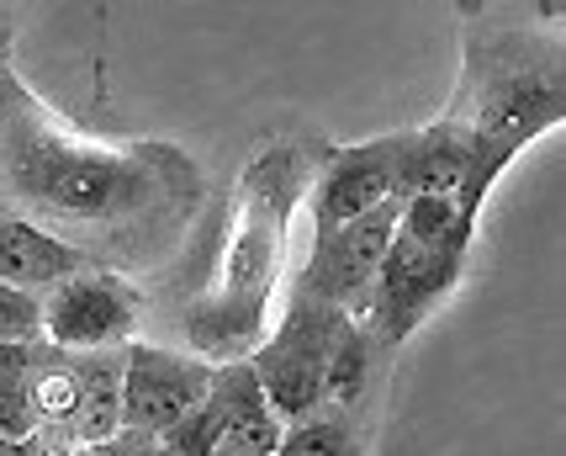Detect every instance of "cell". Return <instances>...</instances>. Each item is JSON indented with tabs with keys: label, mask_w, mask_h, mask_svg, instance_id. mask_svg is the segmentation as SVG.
<instances>
[{
	"label": "cell",
	"mask_w": 566,
	"mask_h": 456,
	"mask_svg": "<svg viewBox=\"0 0 566 456\" xmlns=\"http://www.w3.org/2000/svg\"><path fill=\"white\" fill-rule=\"evenodd\" d=\"M43 340V298L0 281V345H38Z\"/></svg>",
	"instance_id": "cell-17"
},
{
	"label": "cell",
	"mask_w": 566,
	"mask_h": 456,
	"mask_svg": "<svg viewBox=\"0 0 566 456\" xmlns=\"http://www.w3.org/2000/svg\"><path fill=\"white\" fill-rule=\"evenodd\" d=\"M566 112L562 43H541L535 32H493L471 43L461 106L450 123L467 127V180H461V224L476 234L488 191L518 154L556 127Z\"/></svg>",
	"instance_id": "cell-3"
},
{
	"label": "cell",
	"mask_w": 566,
	"mask_h": 456,
	"mask_svg": "<svg viewBox=\"0 0 566 456\" xmlns=\"http://www.w3.org/2000/svg\"><path fill=\"white\" fill-rule=\"evenodd\" d=\"M212 382L222 393V435L212 456H275L281 446V419L271 414V404L260 398V382L249 372V361H228V366H212Z\"/></svg>",
	"instance_id": "cell-12"
},
{
	"label": "cell",
	"mask_w": 566,
	"mask_h": 456,
	"mask_svg": "<svg viewBox=\"0 0 566 456\" xmlns=\"http://www.w3.org/2000/svg\"><path fill=\"white\" fill-rule=\"evenodd\" d=\"M313 186H318V197H313L318 234L397 203V138H370L355 149H323Z\"/></svg>",
	"instance_id": "cell-9"
},
{
	"label": "cell",
	"mask_w": 566,
	"mask_h": 456,
	"mask_svg": "<svg viewBox=\"0 0 566 456\" xmlns=\"http://www.w3.org/2000/svg\"><path fill=\"white\" fill-rule=\"evenodd\" d=\"M133 324H138V292L117 271H80V277L59 281L43 303V334L53 351H123Z\"/></svg>",
	"instance_id": "cell-7"
},
{
	"label": "cell",
	"mask_w": 566,
	"mask_h": 456,
	"mask_svg": "<svg viewBox=\"0 0 566 456\" xmlns=\"http://www.w3.org/2000/svg\"><path fill=\"white\" fill-rule=\"evenodd\" d=\"M461 266H467L461 250H429V245L392 234V245L376 266V281H370L366 313H360L370 324V340L402 345L450 298V287L461 281Z\"/></svg>",
	"instance_id": "cell-5"
},
{
	"label": "cell",
	"mask_w": 566,
	"mask_h": 456,
	"mask_svg": "<svg viewBox=\"0 0 566 456\" xmlns=\"http://www.w3.org/2000/svg\"><path fill=\"white\" fill-rule=\"evenodd\" d=\"M27 377H32V372H27ZM27 377L0 382V441H11V446H27V441H38V435H43Z\"/></svg>",
	"instance_id": "cell-18"
},
{
	"label": "cell",
	"mask_w": 566,
	"mask_h": 456,
	"mask_svg": "<svg viewBox=\"0 0 566 456\" xmlns=\"http://www.w3.org/2000/svg\"><path fill=\"white\" fill-rule=\"evenodd\" d=\"M397 234L413 239V245H429V250H471V234L461 224V207L455 197H402L397 203Z\"/></svg>",
	"instance_id": "cell-15"
},
{
	"label": "cell",
	"mask_w": 566,
	"mask_h": 456,
	"mask_svg": "<svg viewBox=\"0 0 566 456\" xmlns=\"http://www.w3.org/2000/svg\"><path fill=\"white\" fill-rule=\"evenodd\" d=\"M74 377H80V414L70 446H101L123 435V351L74 355Z\"/></svg>",
	"instance_id": "cell-13"
},
{
	"label": "cell",
	"mask_w": 566,
	"mask_h": 456,
	"mask_svg": "<svg viewBox=\"0 0 566 456\" xmlns=\"http://www.w3.org/2000/svg\"><path fill=\"white\" fill-rule=\"evenodd\" d=\"M212 366L197 355L165 351V345H127L123 351V431L159 435L175 431L191 408L207 398Z\"/></svg>",
	"instance_id": "cell-8"
},
{
	"label": "cell",
	"mask_w": 566,
	"mask_h": 456,
	"mask_svg": "<svg viewBox=\"0 0 566 456\" xmlns=\"http://www.w3.org/2000/svg\"><path fill=\"white\" fill-rule=\"evenodd\" d=\"M275 456H360V435L349 425V414L318 404L313 414H302L281 431Z\"/></svg>",
	"instance_id": "cell-16"
},
{
	"label": "cell",
	"mask_w": 566,
	"mask_h": 456,
	"mask_svg": "<svg viewBox=\"0 0 566 456\" xmlns=\"http://www.w3.org/2000/svg\"><path fill=\"white\" fill-rule=\"evenodd\" d=\"M467 180V127L429 123L397 138V203L402 197H461Z\"/></svg>",
	"instance_id": "cell-10"
},
{
	"label": "cell",
	"mask_w": 566,
	"mask_h": 456,
	"mask_svg": "<svg viewBox=\"0 0 566 456\" xmlns=\"http://www.w3.org/2000/svg\"><path fill=\"white\" fill-rule=\"evenodd\" d=\"M6 191L49 224L117 234L123 245L165 239L201 197V170L170 144H96L17 106L0 138Z\"/></svg>",
	"instance_id": "cell-1"
},
{
	"label": "cell",
	"mask_w": 566,
	"mask_h": 456,
	"mask_svg": "<svg viewBox=\"0 0 566 456\" xmlns=\"http://www.w3.org/2000/svg\"><path fill=\"white\" fill-rule=\"evenodd\" d=\"M339 308L318 303L307 292H292L281 330L249 355V372L260 382V398L271 404L281 425H292L302 414H313L323 404V366H328V345L339 330Z\"/></svg>",
	"instance_id": "cell-4"
},
{
	"label": "cell",
	"mask_w": 566,
	"mask_h": 456,
	"mask_svg": "<svg viewBox=\"0 0 566 456\" xmlns=\"http://www.w3.org/2000/svg\"><path fill=\"white\" fill-rule=\"evenodd\" d=\"M85 271V250L59 239L49 228L27 224V218H0V281L17 292H43Z\"/></svg>",
	"instance_id": "cell-11"
},
{
	"label": "cell",
	"mask_w": 566,
	"mask_h": 456,
	"mask_svg": "<svg viewBox=\"0 0 566 456\" xmlns=\"http://www.w3.org/2000/svg\"><path fill=\"white\" fill-rule=\"evenodd\" d=\"M49 355V345L38 340V345H0V382H17V377H27L38 361Z\"/></svg>",
	"instance_id": "cell-19"
},
{
	"label": "cell",
	"mask_w": 566,
	"mask_h": 456,
	"mask_svg": "<svg viewBox=\"0 0 566 456\" xmlns=\"http://www.w3.org/2000/svg\"><path fill=\"white\" fill-rule=\"evenodd\" d=\"M392 234H397V203L318 234V245H313L292 292H307V298L360 319L370 298V281H376V266H381V255L392 245Z\"/></svg>",
	"instance_id": "cell-6"
},
{
	"label": "cell",
	"mask_w": 566,
	"mask_h": 456,
	"mask_svg": "<svg viewBox=\"0 0 566 456\" xmlns=\"http://www.w3.org/2000/svg\"><path fill=\"white\" fill-rule=\"evenodd\" d=\"M32 446V441H27ZM27 446H11V441H0V456H27Z\"/></svg>",
	"instance_id": "cell-20"
},
{
	"label": "cell",
	"mask_w": 566,
	"mask_h": 456,
	"mask_svg": "<svg viewBox=\"0 0 566 456\" xmlns=\"http://www.w3.org/2000/svg\"><path fill=\"white\" fill-rule=\"evenodd\" d=\"M307 180H313V154L302 144H271L249 159L244 180H239V224H233L228 260H222L212 292L186 313V334L197 345V361H207V366L249 361L275 292V266L286 250V218L302 203Z\"/></svg>",
	"instance_id": "cell-2"
},
{
	"label": "cell",
	"mask_w": 566,
	"mask_h": 456,
	"mask_svg": "<svg viewBox=\"0 0 566 456\" xmlns=\"http://www.w3.org/2000/svg\"><path fill=\"white\" fill-rule=\"evenodd\" d=\"M370 351H376V340L360 319H339V330H334V345H328V366H323V408H349L366 398V382H370Z\"/></svg>",
	"instance_id": "cell-14"
}]
</instances>
